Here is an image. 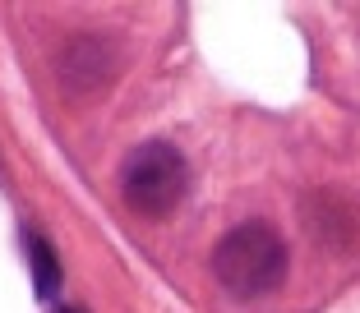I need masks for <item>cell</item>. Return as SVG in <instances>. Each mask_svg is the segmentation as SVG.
Here are the masks:
<instances>
[{
  "mask_svg": "<svg viewBox=\"0 0 360 313\" xmlns=\"http://www.w3.org/2000/svg\"><path fill=\"white\" fill-rule=\"evenodd\" d=\"M212 277L222 281L231 300H268L282 291L286 281V244L273 226L264 221H245V226L226 230L217 249H212Z\"/></svg>",
  "mask_w": 360,
  "mask_h": 313,
  "instance_id": "6da1fadb",
  "label": "cell"
},
{
  "mask_svg": "<svg viewBox=\"0 0 360 313\" xmlns=\"http://www.w3.org/2000/svg\"><path fill=\"white\" fill-rule=\"evenodd\" d=\"M185 189H190V166H185L180 147L167 138L139 143L120 161V194L143 217H171L185 199Z\"/></svg>",
  "mask_w": 360,
  "mask_h": 313,
  "instance_id": "7a4b0ae2",
  "label": "cell"
},
{
  "mask_svg": "<svg viewBox=\"0 0 360 313\" xmlns=\"http://www.w3.org/2000/svg\"><path fill=\"white\" fill-rule=\"evenodd\" d=\"M60 79L70 93H93L111 79V46L97 37H79L70 42V51L60 55Z\"/></svg>",
  "mask_w": 360,
  "mask_h": 313,
  "instance_id": "3957f363",
  "label": "cell"
},
{
  "mask_svg": "<svg viewBox=\"0 0 360 313\" xmlns=\"http://www.w3.org/2000/svg\"><path fill=\"white\" fill-rule=\"evenodd\" d=\"M23 240H28L32 291H37V300H56V291H60V258H56L51 240H46V235H37V230H28Z\"/></svg>",
  "mask_w": 360,
  "mask_h": 313,
  "instance_id": "277c9868",
  "label": "cell"
},
{
  "mask_svg": "<svg viewBox=\"0 0 360 313\" xmlns=\"http://www.w3.org/2000/svg\"><path fill=\"white\" fill-rule=\"evenodd\" d=\"M56 313H79V309H56Z\"/></svg>",
  "mask_w": 360,
  "mask_h": 313,
  "instance_id": "5b68a950",
  "label": "cell"
}]
</instances>
